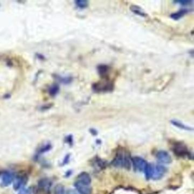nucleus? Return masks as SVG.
Instances as JSON below:
<instances>
[{
    "label": "nucleus",
    "mask_w": 194,
    "mask_h": 194,
    "mask_svg": "<svg viewBox=\"0 0 194 194\" xmlns=\"http://www.w3.org/2000/svg\"><path fill=\"white\" fill-rule=\"evenodd\" d=\"M153 164H147V166H146L145 170H144L145 177L148 180L151 178L152 174H153Z\"/></svg>",
    "instance_id": "obj_15"
},
{
    "label": "nucleus",
    "mask_w": 194,
    "mask_h": 194,
    "mask_svg": "<svg viewBox=\"0 0 194 194\" xmlns=\"http://www.w3.org/2000/svg\"><path fill=\"white\" fill-rule=\"evenodd\" d=\"M174 153L175 154L179 156H185L187 154L188 151L187 148L185 147L183 145L178 144L177 145H175L174 147Z\"/></svg>",
    "instance_id": "obj_11"
},
{
    "label": "nucleus",
    "mask_w": 194,
    "mask_h": 194,
    "mask_svg": "<svg viewBox=\"0 0 194 194\" xmlns=\"http://www.w3.org/2000/svg\"><path fill=\"white\" fill-rule=\"evenodd\" d=\"M166 172V167L162 164H156L153 165V174L151 178L154 180H158L164 175Z\"/></svg>",
    "instance_id": "obj_4"
},
{
    "label": "nucleus",
    "mask_w": 194,
    "mask_h": 194,
    "mask_svg": "<svg viewBox=\"0 0 194 194\" xmlns=\"http://www.w3.org/2000/svg\"><path fill=\"white\" fill-rule=\"evenodd\" d=\"M112 164L115 167H124L127 170H130L132 164L131 157L127 153L120 151L116 154Z\"/></svg>",
    "instance_id": "obj_1"
},
{
    "label": "nucleus",
    "mask_w": 194,
    "mask_h": 194,
    "mask_svg": "<svg viewBox=\"0 0 194 194\" xmlns=\"http://www.w3.org/2000/svg\"><path fill=\"white\" fill-rule=\"evenodd\" d=\"M27 181V178L26 175H18L17 177L14 179L13 187L16 190H19L24 187Z\"/></svg>",
    "instance_id": "obj_6"
},
{
    "label": "nucleus",
    "mask_w": 194,
    "mask_h": 194,
    "mask_svg": "<svg viewBox=\"0 0 194 194\" xmlns=\"http://www.w3.org/2000/svg\"><path fill=\"white\" fill-rule=\"evenodd\" d=\"M97 70L101 76L104 77L107 76L108 73L109 71V67L105 64H101L97 67Z\"/></svg>",
    "instance_id": "obj_13"
},
{
    "label": "nucleus",
    "mask_w": 194,
    "mask_h": 194,
    "mask_svg": "<svg viewBox=\"0 0 194 194\" xmlns=\"http://www.w3.org/2000/svg\"><path fill=\"white\" fill-rule=\"evenodd\" d=\"M75 187L80 194H92V188L88 185L82 184L76 181L75 183Z\"/></svg>",
    "instance_id": "obj_9"
},
{
    "label": "nucleus",
    "mask_w": 194,
    "mask_h": 194,
    "mask_svg": "<svg viewBox=\"0 0 194 194\" xmlns=\"http://www.w3.org/2000/svg\"><path fill=\"white\" fill-rule=\"evenodd\" d=\"M18 194H29V190L26 188L23 187L20 190Z\"/></svg>",
    "instance_id": "obj_22"
},
{
    "label": "nucleus",
    "mask_w": 194,
    "mask_h": 194,
    "mask_svg": "<svg viewBox=\"0 0 194 194\" xmlns=\"http://www.w3.org/2000/svg\"><path fill=\"white\" fill-rule=\"evenodd\" d=\"M51 149V145L50 144H45L39 148V149L38 150V153L39 154H43V153H44L50 150Z\"/></svg>",
    "instance_id": "obj_19"
},
{
    "label": "nucleus",
    "mask_w": 194,
    "mask_h": 194,
    "mask_svg": "<svg viewBox=\"0 0 194 194\" xmlns=\"http://www.w3.org/2000/svg\"><path fill=\"white\" fill-rule=\"evenodd\" d=\"M132 164L136 170L138 171H144L146 166H147V163L142 158L140 157H134L131 158Z\"/></svg>",
    "instance_id": "obj_3"
},
{
    "label": "nucleus",
    "mask_w": 194,
    "mask_h": 194,
    "mask_svg": "<svg viewBox=\"0 0 194 194\" xmlns=\"http://www.w3.org/2000/svg\"><path fill=\"white\" fill-rule=\"evenodd\" d=\"M54 193L55 194H66L64 187L62 184H58L55 187Z\"/></svg>",
    "instance_id": "obj_18"
},
{
    "label": "nucleus",
    "mask_w": 194,
    "mask_h": 194,
    "mask_svg": "<svg viewBox=\"0 0 194 194\" xmlns=\"http://www.w3.org/2000/svg\"><path fill=\"white\" fill-rule=\"evenodd\" d=\"M188 12V10L187 9H182L175 13L171 14L170 17L174 20H178L183 17L185 14L187 13Z\"/></svg>",
    "instance_id": "obj_12"
},
{
    "label": "nucleus",
    "mask_w": 194,
    "mask_h": 194,
    "mask_svg": "<svg viewBox=\"0 0 194 194\" xmlns=\"http://www.w3.org/2000/svg\"><path fill=\"white\" fill-rule=\"evenodd\" d=\"M75 4L81 9L86 8L88 6V2L85 0H78L75 1Z\"/></svg>",
    "instance_id": "obj_17"
},
{
    "label": "nucleus",
    "mask_w": 194,
    "mask_h": 194,
    "mask_svg": "<svg viewBox=\"0 0 194 194\" xmlns=\"http://www.w3.org/2000/svg\"><path fill=\"white\" fill-rule=\"evenodd\" d=\"M157 158L162 164H169L171 162V157L170 155L164 150L159 151L157 153Z\"/></svg>",
    "instance_id": "obj_7"
},
{
    "label": "nucleus",
    "mask_w": 194,
    "mask_h": 194,
    "mask_svg": "<svg viewBox=\"0 0 194 194\" xmlns=\"http://www.w3.org/2000/svg\"><path fill=\"white\" fill-rule=\"evenodd\" d=\"M14 179V174L9 171H5L3 174H2L1 177V181L2 184L4 186H8L9 185L12 184Z\"/></svg>",
    "instance_id": "obj_8"
},
{
    "label": "nucleus",
    "mask_w": 194,
    "mask_h": 194,
    "mask_svg": "<svg viewBox=\"0 0 194 194\" xmlns=\"http://www.w3.org/2000/svg\"><path fill=\"white\" fill-rule=\"evenodd\" d=\"M52 186L51 181L47 178H43L38 182V188L45 193H49Z\"/></svg>",
    "instance_id": "obj_5"
},
{
    "label": "nucleus",
    "mask_w": 194,
    "mask_h": 194,
    "mask_svg": "<svg viewBox=\"0 0 194 194\" xmlns=\"http://www.w3.org/2000/svg\"><path fill=\"white\" fill-rule=\"evenodd\" d=\"M175 3H178L181 4L182 6H187L189 5H191V3H193L192 1H189V0H181V1H177L175 2Z\"/></svg>",
    "instance_id": "obj_20"
},
{
    "label": "nucleus",
    "mask_w": 194,
    "mask_h": 194,
    "mask_svg": "<svg viewBox=\"0 0 194 194\" xmlns=\"http://www.w3.org/2000/svg\"><path fill=\"white\" fill-rule=\"evenodd\" d=\"M171 122L172 123V124H173L174 126L177 127H179L180 129H183V130H186V131H190V130H192V129L190 127H188L187 126L185 125L184 124H183L182 122H181L180 121L178 120H172L171 121Z\"/></svg>",
    "instance_id": "obj_16"
},
{
    "label": "nucleus",
    "mask_w": 194,
    "mask_h": 194,
    "mask_svg": "<svg viewBox=\"0 0 194 194\" xmlns=\"http://www.w3.org/2000/svg\"><path fill=\"white\" fill-rule=\"evenodd\" d=\"M113 84L111 81H105L95 84L93 89L96 92H108L113 90Z\"/></svg>",
    "instance_id": "obj_2"
},
{
    "label": "nucleus",
    "mask_w": 194,
    "mask_h": 194,
    "mask_svg": "<svg viewBox=\"0 0 194 194\" xmlns=\"http://www.w3.org/2000/svg\"><path fill=\"white\" fill-rule=\"evenodd\" d=\"M77 182L81 183L90 186L91 183V178L90 175L85 172H83L78 175L77 178Z\"/></svg>",
    "instance_id": "obj_10"
},
{
    "label": "nucleus",
    "mask_w": 194,
    "mask_h": 194,
    "mask_svg": "<svg viewBox=\"0 0 194 194\" xmlns=\"http://www.w3.org/2000/svg\"><path fill=\"white\" fill-rule=\"evenodd\" d=\"M58 91H59V87H58V85H55L54 86L51 87L50 90V94L53 95H56L58 92Z\"/></svg>",
    "instance_id": "obj_21"
},
{
    "label": "nucleus",
    "mask_w": 194,
    "mask_h": 194,
    "mask_svg": "<svg viewBox=\"0 0 194 194\" xmlns=\"http://www.w3.org/2000/svg\"><path fill=\"white\" fill-rule=\"evenodd\" d=\"M130 9L133 13L137 14L138 16H140L142 17H147V14L144 12V10H142L140 7H138L136 5H132L130 7Z\"/></svg>",
    "instance_id": "obj_14"
}]
</instances>
